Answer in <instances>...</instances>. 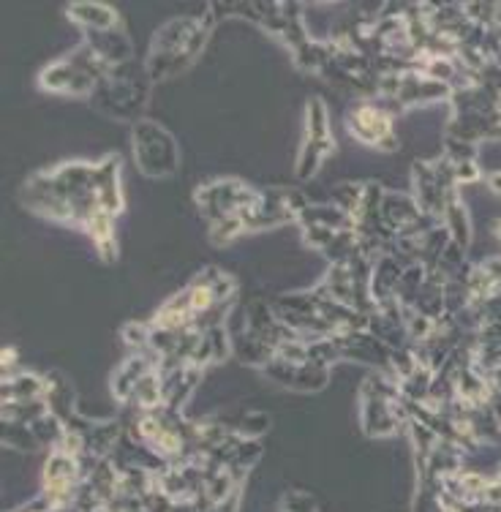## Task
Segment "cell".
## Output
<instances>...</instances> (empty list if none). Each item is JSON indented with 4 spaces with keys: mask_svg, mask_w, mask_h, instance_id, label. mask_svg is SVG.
<instances>
[{
    "mask_svg": "<svg viewBox=\"0 0 501 512\" xmlns=\"http://www.w3.org/2000/svg\"><path fill=\"white\" fill-rule=\"evenodd\" d=\"M499 229H501V227H499Z\"/></svg>",
    "mask_w": 501,
    "mask_h": 512,
    "instance_id": "obj_2",
    "label": "cell"
},
{
    "mask_svg": "<svg viewBox=\"0 0 501 512\" xmlns=\"http://www.w3.org/2000/svg\"><path fill=\"white\" fill-rule=\"evenodd\" d=\"M491 188H493V191H496V194H501V172H499V175H493V178H491Z\"/></svg>",
    "mask_w": 501,
    "mask_h": 512,
    "instance_id": "obj_1",
    "label": "cell"
}]
</instances>
